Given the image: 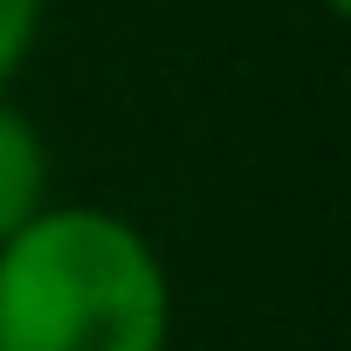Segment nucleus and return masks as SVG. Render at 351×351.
<instances>
[{"instance_id": "obj_1", "label": "nucleus", "mask_w": 351, "mask_h": 351, "mask_svg": "<svg viewBox=\"0 0 351 351\" xmlns=\"http://www.w3.org/2000/svg\"><path fill=\"white\" fill-rule=\"evenodd\" d=\"M0 351H172V276L110 207L49 200L0 241Z\"/></svg>"}, {"instance_id": "obj_2", "label": "nucleus", "mask_w": 351, "mask_h": 351, "mask_svg": "<svg viewBox=\"0 0 351 351\" xmlns=\"http://www.w3.org/2000/svg\"><path fill=\"white\" fill-rule=\"evenodd\" d=\"M49 145L35 131V117L0 90V241L14 228H28L42 207H49Z\"/></svg>"}, {"instance_id": "obj_3", "label": "nucleus", "mask_w": 351, "mask_h": 351, "mask_svg": "<svg viewBox=\"0 0 351 351\" xmlns=\"http://www.w3.org/2000/svg\"><path fill=\"white\" fill-rule=\"evenodd\" d=\"M42 14H49V0H0V90H8L21 76V62L35 56Z\"/></svg>"}, {"instance_id": "obj_4", "label": "nucleus", "mask_w": 351, "mask_h": 351, "mask_svg": "<svg viewBox=\"0 0 351 351\" xmlns=\"http://www.w3.org/2000/svg\"><path fill=\"white\" fill-rule=\"evenodd\" d=\"M324 8H330V14H344V8H351V0H324Z\"/></svg>"}]
</instances>
